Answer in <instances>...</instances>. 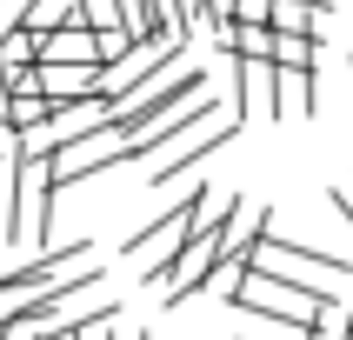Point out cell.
Returning <instances> with one entry per match:
<instances>
[{
	"instance_id": "obj_14",
	"label": "cell",
	"mask_w": 353,
	"mask_h": 340,
	"mask_svg": "<svg viewBox=\"0 0 353 340\" xmlns=\"http://www.w3.org/2000/svg\"><path fill=\"white\" fill-rule=\"evenodd\" d=\"M227 20H274V0H234Z\"/></svg>"
},
{
	"instance_id": "obj_7",
	"label": "cell",
	"mask_w": 353,
	"mask_h": 340,
	"mask_svg": "<svg viewBox=\"0 0 353 340\" xmlns=\"http://www.w3.org/2000/svg\"><path fill=\"white\" fill-rule=\"evenodd\" d=\"M40 60H100V27L94 20H67L54 34H40ZM107 67V60H100Z\"/></svg>"
},
{
	"instance_id": "obj_13",
	"label": "cell",
	"mask_w": 353,
	"mask_h": 340,
	"mask_svg": "<svg viewBox=\"0 0 353 340\" xmlns=\"http://www.w3.org/2000/svg\"><path fill=\"white\" fill-rule=\"evenodd\" d=\"M7 120L27 134V127H40V120H54V100H47V94H14V100H7Z\"/></svg>"
},
{
	"instance_id": "obj_15",
	"label": "cell",
	"mask_w": 353,
	"mask_h": 340,
	"mask_svg": "<svg viewBox=\"0 0 353 340\" xmlns=\"http://www.w3.org/2000/svg\"><path fill=\"white\" fill-rule=\"evenodd\" d=\"M114 340H154V334H147V327H134V334H127V327H114Z\"/></svg>"
},
{
	"instance_id": "obj_6",
	"label": "cell",
	"mask_w": 353,
	"mask_h": 340,
	"mask_svg": "<svg viewBox=\"0 0 353 340\" xmlns=\"http://www.w3.org/2000/svg\"><path fill=\"white\" fill-rule=\"evenodd\" d=\"M234 114H274V60H234Z\"/></svg>"
},
{
	"instance_id": "obj_16",
	"label": "cell",
	"mask_w": 353,
	"mask_h": 340,
	"mask_svg": "<svg viewBox=\"0 0 353 340\" xmlns=\"http://www.w3.org/2000/svg\"><path fill=\"white\" fill-rule=\"evenodd\" d=\"M340 340H353V334H340Z\"/></svg>"
},
{
	"instance_id": "obj_2",
	"label": "cell",
	"mask_w": 353,
	"mask_h": 340,
	"mask_svg": "<svg viewBox=\"0 0 353 340\" xmlns=\"http://www.w3.org/2000/svg\"><path fill=\"white\" fill-rule=\"evenodd\" d=\"M220 227H227V220H220ZM220 227H200V234H187V240L174 247V260H167L160 274H147L160 294H167V307H180L187 294H200V287H207V274H214V267H220V254H227Z\"/></svg>"
},
{
	"instance_id": "obj_11",
	"label": "cell",
	"mask_w": 353,
	"mask_h": 340,
	"mask_svg": "<svg viewBox=\"0 0 353 340\" xmlns=\"http://www.w3.org/2000/svg\"><path fill=\"white\" fill-rule=\"evenodd\" d=\"M274 60L280 67H314L320 60V34H280L274 27Z\"/></svg>"
},
{
	"instance_id": "obj_8",
	"label": "cell",
	"mask_w": 353,
	"mask_h": 340,
	"mask_svg": "<svg viewBox=\"0 0 353 340\" xmlns=\"http://www.w3.org/2000/svg\"><path fill=\"white\" fill-rule=\"evenodd\" d=\"M307 114H314V67L274 60V120H307Z\"/></svg>"
},
{
	"instance_id": "obj_12",
	"label": "cell",
	"mask_w": 353,
	"mask_h": 340,
	"mask_svg": "<svg viewBox=\"0 0 353 340\" xmlns=\"http://www.w3.org/2000/svg\"><path fill=\"white\" fill-rule=\"evenodd\" d=\"M320 20H327V14H320L314 0H274V27H280V34H314Z\"/></svg>"
},
{
	"instance_id": "obj_9",
	"label": "cell",
	"mask_w": 353,
	"mask_h": 340,
	"mask_svg": "<svg viewBox=\"0 0 353 340\" xmlns=\"http://www.w3.org/2000/svg\"><path fill=\"white\" fill-rule=\"evenodd\" d=\"M0 67H7V74L40 67V27H34V20H20V27H7V34H0Z\"/></svg>"
},
{
	"instance_id": "obj_5",
	"label": "cell",
	"mask_w": 353,
	"mask_h": 340,
	"mask_svg": "<svg viewBox=\"0 0 353 340\" xmlns=\"http://www.w3.org/2000/svg\"><path fill=\"white\" fill-rule=\"evenodd\" d=\"M234 134H240V120H220V127H214V120H207L200 134H187V140H180V147H174V154H167V160H160V167H154V187H167V180H180V174H187V167H194V160L220 154V147H227V140H234Z\"/></svg>"
},
{
	"instance_id": "obj_1",
	"label": "cell",
	"mask_w": 353,
	"mask_h": 340,
	"mask_svg": "<svg viewBox=\"0 0 353 340\" xmlns=\"http://www.w3.org/2000/svg\"><path fill=\"white\" fill-rule=\"evenodd\" d=\"M234 307H240V314H260V320H280V327H320L327 307H334V287H320V280H287V274H267V267H247Z\"/></svg>"
},
{
	"instance_id": "obj_3",
	"label": "cell",
	"mask_w": 353,
	"mask_h": 340,
	"mask_svg": "<svg viewBox=\"0 0 353 340\" xmlns=\"http://www.w3.org/2000/svg\"><path fill=\"white\" fill-rule=\"evenodd\" d=\"M54 160H20V240L47 247V220H54Z\"/></svg>"
},
{
	"instance_id": "obj_10",
	"label": "cell",
	"mask_w": 353,
	"mask_h": 340,
	"mask_svg": "<svg viewBox=\"0 0 353 340\" xmlns=\"http://www.w3.org/2000/svg\"><path fill=\"white\" fill-rule=\"evenodd\" d=\"M127 20H134L140 34H187L174 20V0H127Z\"/></svg>"
},
{
	"instance_id": "obj_4",
	"label": "cell",
	"mask_w": 353,
	"mask_h": 340,
	"mask_svg": "<svg viewBox=\"0 0 353 340\" xmlns=\"http://www.w3.org/2000/svg\"><path fill=\"white\" fill-rule=\"evenodd\" d=\"M100 60H40V94L54 100V107H67V100H94L100 94ZM107 100V94H100Z\"/></svg>"
}]
</instances>
